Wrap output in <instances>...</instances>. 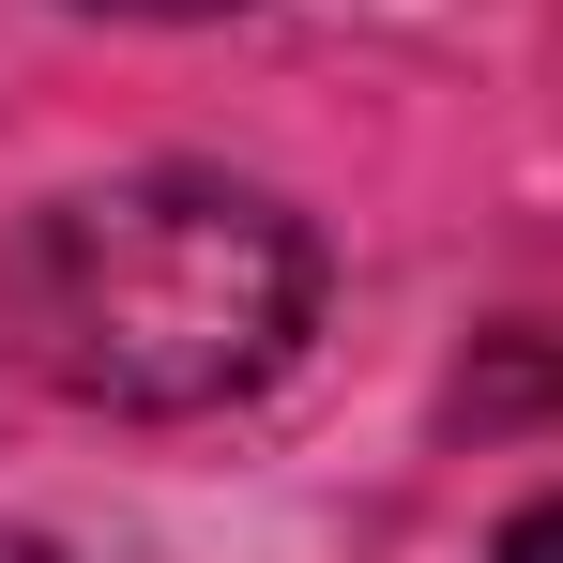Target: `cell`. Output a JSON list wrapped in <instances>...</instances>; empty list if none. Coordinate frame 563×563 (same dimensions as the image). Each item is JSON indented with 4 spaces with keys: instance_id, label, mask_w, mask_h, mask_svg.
Here are the masks:
<instances>
[{
    "instance_id": "cell-2",
    "label": "cell",
    "mask_w": 563,
    "mask_h": 563,
    "mask_svg": "<svg viewBox=\"0 0 563 563\" xmlns=\"http://www.w3.org/2000/svg\"><path fill=\"white\" fill-rule=\"evenodd\" d=\"M503 563H563V503H533V518L503 533Z\"/></svg>"
},
{
    "instance_id": "cell-1",
    "label": "cell",
    "mask_w": 563,
    "mask_h": 563,
    "mask_svg": "<svg viewBox=\"0 0 563 563\" xmlns=\"http://www.w3.org/2000/svg\"><path fill=\"white\" fill-rule=\"evenodd\" d=\"M305 320H320V244L289 198L229 168L46 198L0 244V351L77 411H229L305 351Z\"/></svg>"
},
{
    "instance_id": "cell-3",
    "label": "cell",
    "mask_w": 563,
    "mask_h": 563,
    "mask_svg": "<svg viewBox=\"0 0 563 563\" xmlns=\"http://www.w3.org/2000/svg\"><path fill=\"white\" fill-rule=\"evenodd\" d=\"M122 15H229V0H122Z\"/></svg>"
},
{
    "instance_id": "cell-4",
    "label": "cell",
    "mask_w": 563,
    "mask_h": 563,
    "mask_svg": "<svg viewBox=\"0 0 563 563\" xmlns=\"http://www.w3.org/2000/svg\"><path fill=\"white\" fill-rule=\"evenodd\" d=\"M0 563H62V549H46V533H0Z\"/></svg>"
}]
</instances>
